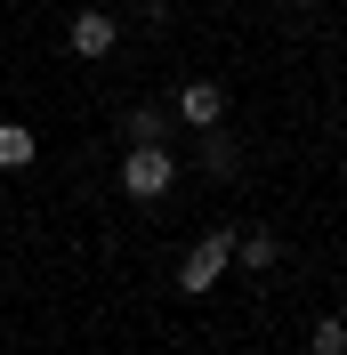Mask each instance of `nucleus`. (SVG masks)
I'll use <instances>...</instances> for the list:
<instances>
[{
  "label": "nucleus",
  "instance_id": "6",
  "mask_svg": "<svg viewBox=\"0 0 347 355\" xmlns=\"http://www.w3.org/2000/svg\"><path fill=\"white\" fill-rule=\"evenodd\" d=\"M194 170L202 178H235L242 170V146L226 137V121H218V130H194Z\"/></svg>",
  "mask_w": 347,
  "mask_h": 355
},
{
  "label": "nucleus",
  "instance_id": "3",
  "mask_svg": "<svg viewBox=\"0 0 347 355\" xmlns=\"http://www.w3.org/2000/svg\"><path fill=\"white\" fill-rule=\"evenodd\" d=\"M65 49L81 57V65H105L113 49H121V17H113V8H73V24H65Z\"/></svg>",
  "mask_w": 347,
  "mask_h": 355
},
{
  "label": "nucleus",
  "instance_id": "1",
  "mask_svg": "<svg viewBox=\"0 0 347 355\" xmlns=\"http://www.w3.org/2000/svg\"><path fill=\"white\" fill-rule=\"evenodd\" d=\"M170 186H178V146H121V194L137 210L170 202Z\"/></svg>",
  "mask_w": 347,
  "mask_h": 355
},
{
  "label": "nucleus",
  "instance_id": "7",
  "mask_svg": "<svg viewBox=\"0 0 347 355\" xmlns=\"http://www.w3.org/2000/svg\"><path fill=\"white\" fill-rule=\"evenodd\" d=\"M170 121H178L170 105H130L121 113V137H130V146H170Z\"/></svg>",
  "mask_w": 347,
  "mask_h": 355
},
{
  "label": "nucleus",
  "instance_id": "8",
  "mask_svg": "<svg viewBox=\"0 0 347 355\" xmlns=\"http://www.w3.org/2000/svg\"><path fill=\"white\" fill-rule=\"evenodd\" d=\"M33 162H41V137L24 121H0V170H33Z\"/></svg>",
  "mask_w": 347,
  "mask_h": 355
},
{
  "label": "nucleus",
  "instance_id": "4",
  "mask_svg": "<svg viewBox=\"0 0 347 355\" xmlns=\"http://www.w3.org/2000/svg\"><path fill=\"white\" fill-rule=\"evenodd\" d=\"M170 113L186 121V130H218V121H226V81H178Z\"/></svg>",
  "mask_w": 347,
  "mask_h": 355
},
{
  "label": "nucleus",
  "instance_id": "9",
  "mask_svg": "<svg viewBox=\"0 0 347 355\" xmlns=\"http://www.w3.org/2000/svg\"><path fill=\"white\" fill-rule=\"evenodd\" d=\"M307 355H347V315H315V331H307Z\"/></svg>",
  "mask_w": 347,
  "mask_h": 355
},
{
  "label": "nucleus",
  "instance_id": "11",
  "mask_svg": "<svg viewBox=\"0 0 347 355\" xmlns=\"http://www.w3.org/2000/svg\"><path fill=\"white\" fill-rule=\"evenodd\" d=\"M291 8H323V0H291Z\"/></svg>",
  "mask_w": 347,
  "mask_h": 355
},
{
  "label": "nucleus",
  "instance_id": "5",
  "mask_svg": "<svg viewBox=\"0 0 347 355\" xmlns=\"http://www.w3.org/2000/svg\"><path fill=\"white\" fill-rule=\"evenodd\" d=\"M235 266L242 275H275L282 266V234L275 226H235Z\"/></svg>",
  "mask_w": 347,
  "mask_h": 355
},
{
  "label": "nucleus",
  "instance_id": "10",
  "mask_svg": "<svg viewBox=\"0 0 347 355\" xmlns=\"http://www.w3.org/2000/svg\"><path fill=\"white\" fill-rule=\"evenodd\" d=\"M137 24H146L153 41H162V33H170V0H137Z\"/></svg>",
  "mask_w": 347,
  "mask_h": 355
},
{
  "label": "nucleus",
  "instance_id": "2",
  "mask_svg": "<svg viewBox=\"0 0 347 355\" xmlns=\"http://www.w3.org/2000/svg\"><path fill=\"white\" fill-rule=\"evenodd\" d=\"M218 275H235V226H210V234H194L170 283L186 291V299H202V291H218Z\"/></svg>",
  "mask_w": 347,
  "mask_h": 355
}]
</instances>
